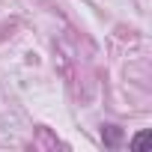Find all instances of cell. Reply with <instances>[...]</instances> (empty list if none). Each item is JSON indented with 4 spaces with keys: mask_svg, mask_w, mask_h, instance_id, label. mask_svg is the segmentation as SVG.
Returning <instances> with one entry per match:
<instances>
[{
    "mask_svg": "<svg viewBox=\"0 0 152 152\" xmlns=\"http://www.w3.org/2000/svg\"><path fill=\"white\" fill-rule=\"evenodd\" d=\"M146 137H149V131H137V134L128 140V146H131V149H140V146L146 143Z\"/></svg>",
    "mask_w": 152,
    "mask_h": 152,
    "instance_id": "7a4b0ae2",
    "label": "cell"
},
{
    "mask_svg": "<svg viewBox=\"0 0 152 152\" xmlns=\"http://www.w3.org/2000/svg\"><path fill=\"white\" fill-rule=\"evenodd\" d=\"M102 134H104V143H107V146H116V143H119V128H116V125H104Z\"/></svg>",
    "mask_w": 152,
    "mask_h": 152,
    "instance_id": "6da1fadb",
    "label": "cell"
}]
</instances>
